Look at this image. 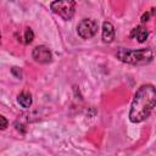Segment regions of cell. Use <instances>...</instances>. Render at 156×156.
<instances>
[{"label":"cell","mask_w":156,"mask_h":156,"mask_svg":"<svg viewBox=\"0 0 156 156\" xmlns=\"http://www.w3.org/2000/svg\"><path fill=\"white\" fill-rule=\"evenodd\" d=\"M32 55H33V58L39 63H49L52 58L51 51L49 50V48H46L44 45L35 46Z\"/></svg>","instance_id":"5"},{"label":"cell","mask_w":156,"mask_h":156,"mask_svg":"<svg viewBox=\"0 0 156 156\" xmlns=\"http://www.w3.org/2000/svg\"><path fill=\"white\" fill-rule=\"evenodd\" d=\"M115 39V28L112 23L105 21L102 23V41L104 43H111Z\"/></svg>","instance_id":"6"},{"label":"cell","mask_w":156,"mask_h":156,"mask_svg":"<svg viewBox=\"0 0 156 156\" xmlns=\"http://www.w3.org/2000/svg\"><path fill=\"white\" fill-rule=\"evenodd\" d=\"M149 16H150V15L145 12V13L143 15V17H141V21H143V22H147V21H149Z\"/></svg>","instance_id":"11"},{"label":"cell","mask_w":156,"mask_h":156,"mask_svg":"<svg viewBox=\"0 0 156 156\" xmlns=\"http://www.w3.org/2000/svg\"><path fill=\"white\" fill-rule=\"evenodd\" d=\"M156 104V91L152 84H144L141 85L132 101L130 111H129V119L133 123H139L145 121L150 113L152 112Z\"/></svg>","instance_id":"1"},{"label":"cell","mask_w":156,"mask_h":156,"mask_svg":"<svg viewBox=\"0 0 156 156\" xmlns=\"http://www.w3.org/2000/svg\"><path fill=\"white\" fill-rule=\"evenodd\" d=\"M0 38H1V35H0Z\"/></svg>","instance_id":"12"},{"label":"cell","mask_w":156,"mask_h":156,"mask_svg":"<svg viewBox=\"0 0 156 156\" xmlns=\"http://www.w3.org/2000/svg\"><path fill=\"white\" fill-rule=\"evenodd\" d=\"M7 126H9V122H7V119H6L4 116H1V115H0V130L5 129Z\"/></svg>","instance_id":"10"},{"label":"cell","mask_w":156,"mask_h":156,"mask_svg":"<svg viewBox=\"0 0 156 156\" xmlns=\"http://www.w3.org/2000/svg\"><path fill=\"white\" fill-rule=\"evenodd\" d=\"M17 101H18V104H20L22 107L28 108V107L32 105V95H30L28 91H22V93L18 95Z\"/></svg>","instance_id":"8"},{"label":"cell","mask_w":156,"mask_h":156,"mask_svg":"<svg viewBox=\"0 0 156 156\" xmlns=\"http://www.w3.org/2000/svg\"><path fill=\"white\" fill-rule=\"evenodd\" d=\"M98 22L93 18H84L82 20L77 26L78 35L83 39H90L93 38L98 32Z\"/></svg>","instance_id":"4"},{"label":"cell","mask_w":156,"mask_h":156,"mask_svg":"<svg viewBox=\"0 0 156 156\" xmlns=\"http://www.w3.org/2000/svg\"><path fill=\"white\" fill-rule=\"evenodd\" d=\"M33 38H34V33H33V30H32L30 28H27V29H26V33H24V39H26V43H27V44L32 43Z\"/></svg>","instance_id":"9"},{"label":"cell","mask_w":156,"mask_h":156,"mask_svg":"<svg viewBox=\"0 0 156 156\" xmlns=\"http://www.w3.org/2000/svg\"><path fill=\"white\" fill-rule=\"evenodd\" d=\"M147 37H149V32L143 26H138V27L133 28L132 32H130V38L138 40L139 43H144L147 39Z\"/></svg>","instance_id":"7"},{"label":"cell","mask_w":156,"mask_h":156,"mask_svg":"<svg viewBox=\"0 0 156 156\" xmlns=\"http://www.w3.org/2000/svg\"><path fill=\"white\" fill-rule=\"evenodd\" d=\"M116 56L122 62H126L129 65H146L152 61L154 52L151 49L132 50V49L119 48L116 52Z\"/></svg>","instance_id":"2"},{"label":"cell","mask_w":156,"mask_h":156,"mask_svg":"<svg viewBox=\"0 0 156 156\" xmlns=\"http://www.w3.org/2000/svg\"><path fill=\"white\" fill-rule=\"evenodd\" d=\"M50 7L54 13L58 15L65 21H68L76 12V0H55L51 2Z\"/></svg>","instance_id":"3"}]
</instances>
